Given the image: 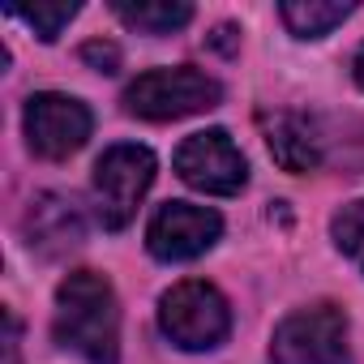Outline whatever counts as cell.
Returning <instances> with one entry per match:
<instances>
[{"label":"cell","mask_w":364,"mask_h":364,"mask_svg":"<svg viewBox=\"0 0 364 364\" xmlns=\"http://www.w3.org/2000/svg\"><path fill=\"white\" fill-rule=\"evenodd\" d=\"M56 343L86 364H120V300L99 270H73L56 287Z\"/></svg>","instance_id":"6da1fadb"},{"label":"cell","mask_w":364,"mask_h":364,"mask_svg":"<svg viewBox=\"0 0 364 364\" xmlns=\"http://www.w3.org/2000/svg\"><path fill=\"white\" fill-rule=\"evenodd\" d=\"M223 99V86L193 69V65H176V69H150L141 77L129 82L124 90V112L137 116V120H185V116H198V112H210L219 107Z\"/></svg>","instance_id":"7a4b0ae2"},{"label":"cell","mask_w":364,"mask_h":364,"mask_svg":"<svg viewBox=\"0 0 364 364\" xmlns=\"http://www.w3.org/2000/svg\"><path fill=\"white\" fill-rule=\"evenodd\" d=\"M159 326L180 351H215L232 334V309L206 279H185L159 300Z\"/></svg>","instance_id":"3957f363"},{"label":"cell","mask_w":364,"mask_h":364,"mask_svg":"<svg viewBox=\"0 0 364 364\" xmlns=\"http://www.w3.org/2000/svg\"><path fill=\"white\" fill-rule=\"evenodd\" d=\"M154 154L137 141H120V146H107L95 163V215L107 232H120L133 223L141 198L150 193L154 185Z\"/></svg>","instance_id":"277c9868"},{"label":"cell","mask_w":364,"mask_h":364,"mask_svg":"<svg viewBox=\"0 0 364 364\" xmlns=\"http://www.w3.org/2000/svg\"><path fill=\"white\" fill-rule=\"evenodd\" d=\"M270 364H351L347 313L338 304H309L287 313L274 326Z\"/></svg>","instance_id":"5b68a950"},{"label":"cell","mask_w":364,"mask_h":364,"mask_svg":"<svg viewBox=\"0 0 364 364\" xmlns=\"http://www.w3.org/2000/svg\"><path fill=\"white\" fill-rule=\"evenodd\" d=\"M171 163L189 189L210 193V198H232L249 185V163L223 129H202V133L185 137Z\"/></svg>","instance_id":"8992f818"},{"label":"cell","mask_w":364,"mask_h":364,"mask_svg":"<svg viewBox=\"0 0 364 364\" xmlns=\"http://www.w3.org/2000/svg\"><path fill=\"white\" fill-rule=\"evenodd\" d=\"M22 129H26V146L39 154V159H69L86 146L90 129H95V116L82 99L73 95H60V90H39L26 99V112H22Z\"/></svg>","instance_id":"52a82bcc"},{"label":"cell","mask_w":364,"mask_h":364,"mask_svg":"<svg viewBox=\"0 0 364 364\" xmlns=\"http://www.w3.org/2000/svg\"><path fill=\"white\" fill-rule=\"evenodd\" d=\"M219 236H223L219 210L193 206V202H167L154 210V219L146 228V249L159 262H193L206 249H215Z\"/></svg>","instance_id":"ba28073f"},{"label":"cell","mask_w":364,"mask_h":364,"mask_svg":"<svg viewBox=\"0 0 364 364\" xmlns=\"http://www.w3.org/2000/svg\"><path fill=\"white\" fill-rule=\"evenodd\" d=\"M26 240L43 257H60L86 240V219L82 206L65 193H39L26 210Z\"/></svg>","instance_id":"9c48e42d"},{"label":"cell","mask_w":364,"mask_h":364,"mask_svg":"<svg viewBox=\"0 0 364 364\" xmlns=\"http://www.w3.org/2000/svg\"><path fill=\"white\" fill-rule=\"evenodd\" d=\"M262 129H266V146L274 154V163L283 171H317L321 159H326V141L317 133V124L300 112H274V116H262Z\"/></svg>","instance_id":"30bf717a"},{"label":"cell","mask_w":364,"mask_h":364,"mask_svg":"<svg viewBox=\"0 0 364 364\" xmlns=\"http://www.w3.org/2000/svg\"><path fill=\"white\" fill-rule=\"evenodd\" d=\"M112 14L137 35H171L193 22V5L185 0H112Z\"/></svg>","instance_id":"8fae6325"},{"label":"cell","mask_w":364,"mask_h":364,"mask_svg":"<svg viewBox=\"0 0 364 364\" xmlns=\"http://www.w3.org/2000/svg\"><path fill=\"white\" fill-rule=\"evenodd\" d=\"M351 14H355L351 0H287V5H279V18L296 39H326Z\"/></svg>","instance_id":"7c38bea8"},{"label":"cell","mask_w":364,"mask_h":364,"mask_svg":"<svg viewBox=\"0 0 364 364\" xmlns=\"http://www.w3.org/2000/svg\"><path fill=\"white\" fill-rule=\"evenodd\" d=\"M5 14L26 22L43 43H56L60 31L82 14V5H77V0H35V5H5Z\"/></svg>","instance_id":"4fadbf2b"},{"label":"cell","mask_w":364,"mask_h":364,"mask_svg":"<svg viewBox=\"0 0 364 364\" xmlns=\"http://www.w3.org/2000/svg\"><path fill=\"white\" fill-rule=\"evenodd\" d=\"M330 236H334L338 253H343L347 262H355V270L364 274V198H355V202H347V206L334 210Z\"/></svg>","instance_id":"5bb4252c"},{"label":"cell","mask_w":364,"mask_h":364,"mask_svg":"<svg viewBox=\"0 0 364 364\" xmlns=\"http://www.w3.org/2000/svg\"><path fill=\"white\" fill-rule=\"evenodd\" d=\"M82 60H86L90 69H99V73H116V69H120V52H116V43H103V39L86 43V48H82Z\"/></svg>","instance_id":"9a60e30c"},{"label":"cell","mask_w":364,"mask_h":364,"mask_svg":"<svg viewBox=\"0 0 364 364\" xmlns=\"http://www.w3.org/2000/svg\"><path fill=\"white\" fill-rule=\"evenodd\" d=\"M5 326H9V338H5V347H9V364H18V343H22V326H18V317H14V313H5Z\"/></svg>","instance_id":"2e32d148"},{"label":"cell","mask_w":364,"mask_h":364,"mask_svg":"<svg viewBox=\"0 0 364 364\" xmlns=\"http://www.w3.org/2000/svg\"><path fill=\"white\" fill-rule=\"evenodd\" d=\"M351 69H355V82H360V90H364V48L355 52V65H351Z\"/></svg>","instance_id":"e0dca14e"}]
</instances>
